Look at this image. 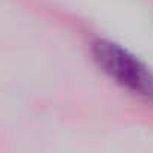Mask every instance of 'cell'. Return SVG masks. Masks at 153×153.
I'll return each mask as SVG.
<instances>
[{
  "label": "cell",
  "instance_id": "6da1fadb",
  "mask_svg": "<svg viewBox=\"0 0 153 153\" xmlns=\"http://www.w3.org/2000/svg\"><path fill=\"white\" fill-rule=\"evenodd\" d=\"M93 60L98 68L131 95L153 104V72L135 54L122 45L96 39L92 44Z\"/></svg>",
  "mask_w": 153,
  "mask_h": 153
}]
</instances>
